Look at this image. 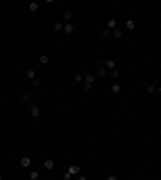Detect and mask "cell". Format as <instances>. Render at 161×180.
<instances>
[{"label": "cell", "mask_w": 161, "mask_h": 180, "mask_svg": "<svg viewBox=\"0 0 161 180\" xmlns=\"http://www.w3.org/2000/svg\"><path fill=\"white\" fill-rule=\"evenodd\" d=\"M29 179H31V180H37V179H39V172L32 171V172L29 174Z\"/></svg>", "instance_id": "obj_15"}, {"label": "cell", "mask_w": 161, "mask_h": 180, "mask_svg": "<svg viewBox=\"0 0 161 180\" xmlns=\"http://www.w3.org/2000/svg\"><path fill=\"white\" fill-rule=\"evenodd\" d=\"M29 113H31V117H39L40 116V108L37 105H32L29 108Z\"/></svg>", "instance_id": "obj_1"}, {"label": "cell", "mask_w": 161, "mask_h": 180, "mask_svg": "<svg viewBox=\"0 0 161 180\" xmlns=\"http://www.w3.org/2000/svg\"><path fill=\"white\" fill-rule=\"evenodd\" d=\"M68 172H69L71 175H76V174H79V172H81V167H79V166H71V167L68 169Z\"/></svg>", "instance_id": "obj_4"}, {"label": "cell", "mask_w": 161, "mask_h": 180, "mask_svg": "<svg viewBox=\"0 0 161 180\" xmlns=\"http://www.w3.org/2000/svg\"><path fill=\"white\" fill-rule=\"evenodd\" d=\"M31 98V93H27V92H24V93H21V101H27Z\"/></svg>", "instance_id": "obj_16"}, {"label": "cell", "mask_w": 161, "mask_h": 180, "mask_svg": "<svg viewBox=\"0 0 161 180\" xmlns=\"http://www.w3.org/2000/svg\"><path fill=\"white\" fill-rule=\"evenodd\" d=\"M109 36V29H103V37H108Z\"/></svg>", "instance_id": "obj_25"}, {"label": "cell", "mask_w": 161, "mask_h": 180, "mask_svg": "<svg viewBox=\"0 0 161 180\" xmlns=\"http://www.w3.org/2000/svg\"><path fill=\"white\" fill-rule=\"evenodd\" d=\"M82 79H84V77H82L81 74H77V76H74V82H77V84H79V82H82Z\"/></svg>", "instance_id": "obj_19"}, {"label": "cell", "mask_w": 161, "mask_h": 180, "mask_svg": "<svg viewBox=\"0 0 161 180\" xmlns=\"http://www.w3.org/2000/svg\"><path fill=\"white\" fill-rule=\"evenodd\" d=\"M21 166H23V167H29V166H31V158H29V156H23V158H21Z\"/></svg>", "instance_id": "obj_3"}, {"label": "cell", "mask_w": 161, "mask_h": 180, "mask_svg": "<svg viewBox=\"0 0 161 180\" xmlns=\"http://www.w3.org/2000/svg\"><path fill=\"white\" fill-rule=\"evenodd\" d=\"M63 179H64V180H69V179H71V174H69V172H66V174L63 175Z\"/></svg>", "instance_id": "obj_24"}, {"label": "cell", "mask_w": 161, "mask_h": 180, "mask_svg": "<svg viewBox=\"0 0 161 180\" xmlns=\"http://www.w3.org/2000/svg\"><path fill=\"white\" fill-rule=\"evenodd\" d=\"M71 16H73V13H71V11H64L63 13V19H64V21H69Z\"/></svg>", "instance_id": "obj_12"}, {"label": "cell", "mask_w": 161, "mask_h": 180, "mask_svg": "<svg viewBox=\"0 0 161 180\" xmlns=\"http://www.w3.org/2000/svg\"><path fill=\"white\" fill-rule=\"evenodd\" d=\"M107 180H118V179H116V177H114V175H109V177H108Z\"/></svg>", "instance_id": "obj_27"}, {"label": "cell", "mask_w": 161, "mask_h": 180, "mask_svg": "<svg viewBox=\"0 0 161 180\" xmlns=\"http://www.w3.org/2000/svg\"><path fill=\"white\" fill-rule=\"evenodd\" d=\"M94 80H95L94 74H87V76H85V82L87 84H94Z\"/></svg>", "instance_id": "obj_9"}, {"label": "cell", "mask_w": 161, "mask_h": 180, "mask_svg": "<svg viewBox=\"0 0 161 180\" xmlns=\"http://www.w3.org/2000/svg\"><path fill=\"white\" fill-rule=\"evenodd\" d=\"M44 167H45L47 171H52V169L55 167V162H53V159H45V162H44Z\"/></svg>", "instance_id": "obj_2"}, {"label": "cell", "mask_w": 161, "mask_h": 180, "mask_svg": "<svg viewBox=\"0 0 161 180\" xmlns=\"http://www.w3.org/2000/svg\"><path fill=\"white\" fill-rule=\"evenodd\" d=\"M105 66H107V68H109V69H113V68L116 66V63H114L113 60H108V61H105Z\"/></svg>", "instance_id": "obj_11"}, {"label": "cell", "mask_w": 161, "mask_h": 180, "mask_svg": "<svg viewBox=\"0 0 161 180\" xmlns=\"http://www.w3.org/2000/svg\"><path fill=\"white\" fill-rule=\"evenodd\" d=\"M119 90H121V89H119L118 84H114V85L111 87V92H113V93H119Z\"/></svg>", "instance_id": "obj_18"}, {"label": "cell", "mask_w": 161, "mask_h": 180, "mask_svg": "<svg viewBox=\"0 0 161 180\" xmlns=\"http://www.w3.org/2000/svg\"><path fill=\"white\" fill-rule=\"evenodd\" d=\"M147 93H155V87L148 85V87H147Z\"/></svg>", "instance_id": "obj_20"}, {"label": "cell", "mask_w": 161, "mask_h": 180, "mask_svg": "<svg viewBox=\"0 0 161 180\" xmlns=\"http://www.w3.org/2000/svg\"><path fill=\"white\" fill-rule=\"evenodd\" d=\"M111 77H114V79H116V77H119V71H118V69H113Z\"/></svg>", "instance_id": "obj_22"}, {"label": "cell", "mask_w": 161, "mask_h": 180, "mask_svg": "<svg viewBox=\"0 0 161 180\" xmlns=\"http://www.w3.org/2000/svg\"><path fill=\"white\" fill-rule=\"evenodd\" d=\"M37 8H39V5H37V2H31L29 3V10H31V11H37Z\"/></svg>", "instance_id": "obj_8"}, {"label": "cell", "mask_w": 161, "mask_h": 180, "mask_svg": "<svg viewBox=\"0 0 161 180\" xmlns=\"http://www.w3.org/2000/svg\"><path fill=\"white\" fill-rule=\"evenodd\" d=\"M126 28H127V29H131V31H132V29H134V28H135V23H134V21H132V19H129V21H127V23H126Z\"/></svg>", "instance_id": "obj_13"}, {"label": "cell", "mask_w": 161, "mask_h": 180, "mask_svg": "<svg viewBox=\"0 0 161 180\" xmlns=\"http://www.w3.org/2000/svg\"><path fill=\"white\" fill-rule=\"evenodd\" d=\"M63 26H64V24H61V23H55V31H60V29H63Z\"/></svg>", "instance_id": "obj_21"}, {"label": "cell", "mask_w": 161, "mask_h": 180, "mask_svg": "<svg viewBox=\"0 0 161 180\" xmlns=\"http://www.w3.org/2000/svg\"><path fill=\"white\" fill-rule=\"evenodd\" d=\"M40 84V79H34V87H39Z\"/></svg>", "instance_id": "obj_26"}, {"label": "cell", "mask_w": 161, "mask_h": 180, "mask_svg": "<svg viewBox=\"0 0 161 180\" xmlns=\"http://www.w3.org/2000/svg\"><path fill=\"white\" fill-rule=\"evenodd\" d=\"M98 76L105 77V76H107V69H105V68H98Z\"/></svg>", "instance_id": "obj_17"}, {"label": "cell", "mask_w": 161, "mask_h": 180, "mask_svg": "<svg viewBox=\"0 0 161 180\" xmlns=\"http://www.w3.org/2000/svg\"><path fill=\"white\" fill-rule=\"evenodd\" d=\"M63 31H64L66 34H73V31H74V26L68 23V24H64V26H63Z\"/></svg>", "instance_id": "obj_5"}, {"label": "cell", "mask_w": 161, "mask_h": 180, "mask_svg": "<svg viewBox=\"0 0 161 180\" xmlns=\"http://www.w3.org/2000/svg\"><path fill=\"white\" fill-rule=\"evenodd\" d=\"M26 77H29V79H34V77H36V71H34V69H27Z\"/></svg>", "instance_id": "obj_10"}, {"label": "cell", "mask_w": 161, "mask_h": 180, "mask_svg": "<svg viewBox=\"0 0 161 180\" xmlns=\"http://www.w3.org/2000/svg\"><path fill=\"white\" fill-rule=\"evenodd\" d=\"M0 180H3V175L2 174H0Z\"/></svg>", "instance_id": "obj_29"}, {"label": "cell", "mask_w": 161, "mask_h": 180, "mask_svg": "<svg viewBox=\"0 0 161 180\" xmlns=\"http://www.w3.org/2000/svg\"><path fill=\"white\" fill-rule=\"evenodd\" d=\"M77 180H87V179H85L84 175H79V177H77Z\"/></svg>", "instance_id": "obj_28"}, {"label": "cell", "mask_w": 161, "mask_h": 180, "mask_svg": "<svg viewBox=\"0 0 161 180\" xmlns=\"http://www.w3.org/2000/svg\"><path fill=\"white\" fill-rule=\"evenodd\" d=\"M113 36H114V37H116V39H121V37H122V31H121V29H118V28H116L114 31H113Z\"/></svg>", "instance_id": "obj_7"}, {"label": "cell", "mask_w": 161, "mask_h": 180, "mask_svg": "<svg viewBox=\"0 0 161 180\" xmlns=\"http://www.w3.org/2000/svg\"><path fill=\"white\" fill-rule=\"evenodd\" d=\"M107 29H113L114 31L116 29V19H108V23H107Z\"/></svg>", "instance_id": "obj_6"}, {"label": "cell", "mask_w": 161, "mask_h": 180, "mask_svg": "<svg viewBox=\"0 0 161 180\" xmlns=\"http://www.w3.org/2000/svg\"><path fill=\"white\" fill-rule=\"evenodd\" d=\"M158 92H160V93H161V87H160V89H158Z\"/></svg>", "instance_id": "obj_30"}, {"label": "cell", "mask_w": 161, "mask_h": 180, "mask_svg": "<svg viewBox=\"0 0 161 180\" xmlns=\"http://www.w3.org/2000/svg\"><path fill=\"white\" fill-rule=\"evenodd\" d=\"M39 63H40V64H47V63H49V56L42 55V56L39 58Z\"/></svg>", "instance_id": "obj_14"}, {"label": "cell", "mask_w": 161, "mask_h": 180, "mask_svg": "<svg viewBox=\"0 0 161 180\" xmlns=\"http://www.w3.org/2000/svg\"><path fill=\"white\" fill-rule=\"evenodd\" d=\"M160 137H161V130H160Z\"/></svg>", "instance_id": "obj_31"}, {"label": "cell", "mask_w": 161, "mask_h": 180, "mask_svg": "<svg viewBox=\"0 0 161 180\" xmlns=\"http://www.w3.org/2000/svg\"><path fill=\"white\" fill-rule=\"evenodd\" d=\"M84 90H85V92L92 90V84H87V82H85V84H84Z\"/></svg>", "instance_id": "obj_23"}]
</instances>
